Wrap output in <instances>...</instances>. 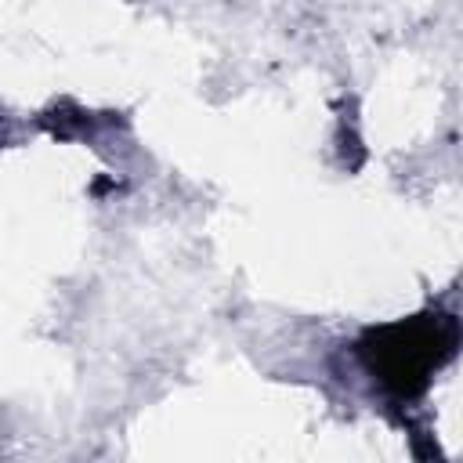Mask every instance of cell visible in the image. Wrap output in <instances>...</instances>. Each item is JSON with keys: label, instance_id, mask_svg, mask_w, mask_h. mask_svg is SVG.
Here are the masks:
<instances>
[{"label": "cell", "instance_id": "1", "mask_svg": "<svg viewBox=\"0 0 463 463\" xmlns=\"http://www.w3.org/2000/svg\"><path fill=\"white\" fill-rule=\"evenodd\" d=\"M456 340H459V329L452 318L427 315V318L373 333V347H362V354L373 365V373L380 369V376L398 394H416L427 373L438 369L456 351Z\"/></svg>", "mask_w": 463, "mask_h": 463}]
</instances>
